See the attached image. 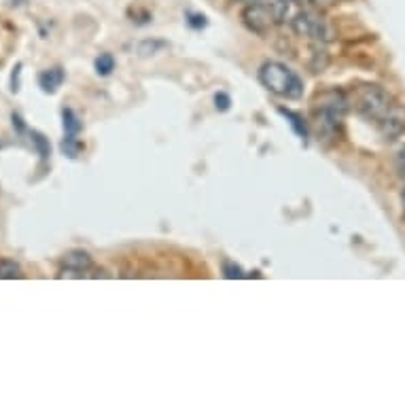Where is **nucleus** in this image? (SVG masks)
Returning a JSON list of instances; mask_svg holds the SVG:
<instances>
[{"label": "nucleus", "mask_w": 405, "mask_h": 405, "mask_svg": "<svg viewBox=\"0 0 405 405\" xmlns=\"http://www.w3.org/2000/svg\"><path fill=\"white\" fill-rule=\"evenodd\" d=\"M259 81L266 90L280 98L299 100L303 96V83L301 79L284 64L280 62H268L259 70Z\"/></svg>", "instance_id": "f257e3e1"}, {"label": "nucleus", "mask_w": 405, "mask_h": 405, "mask_svg": "<svg viewBox=\"0 0 405 405\" xmlns=\"http://www.w3.org/2000/svg\"><path fill=\"white\" fill-rule=\"evenodd\" d=\"M391 107H393V98L384 87L374 85V83H367V85L359 87L357 98H355V109L363 119L380 122L389 113Z\"/></svg>", "instance_id": "f03ea898"}, {"label": "nucleus", "mask_w": 405, "mask_h": 405, "mask_svg": "<svg viewBox=\"0 0 405 405\" xmlns=\"http://www.w3.org/2000/svg\"><path fill=\"white\" fill-rule=\"evenodd\" d=\"M291 28L295 30L297 36L310 38V40L320 43V45L333 40V28H331V23L316 9L297 11L295 17L291 19Z\"/></svg>", "instance_id": "7ed1b4c3"}, {"label": "nucleus", "mask_w": 405, "mask_h": 405, "mask_svg": "<svg viewBox=\"0 0 405 405\" xmlns=\"http://www.w3.org/2000/svg\"><path fill=\"white\" fill-rule=\"evenodd\" d=\"M348 109H350V102H348L344 92L333 90V92L323 94L320 96V128H323V132L329 136L335 134L340 130L342 119L348 113Z\"/></svg>", "instance_id": "20e7f679"}, {"label": "nucleus", "mask_w": 405, "mask_h": 405, "mask_svg": "<svg viewBox=\"0 0 405 405\" xmlns=\"http://www.w3.org/2000/svg\"><path fill=\"white\" fill-rule=\"evenodd\" d=\"M242 21L244 26L259 34V36H268L271 30V26L276 23L274 17H271L270 6L266 2H255V4H247L244 11H242Z\"/></svg>", "instance_id": "39448f33"}, {"label": "nucleus", "mask_w": 405, "mask_h": 405, "mask_svg": "<svg viewBox=\"0 0 405 405\" xmlns=\"http://www.w3.org/2000/svg\"><path fill=\"white\" fill-rule=\"evenodd\" d=\"M60 264H62V271L58 274L60 278H83V276H90L87 271L94 270V259L90 257V253L81 249L68 251Z\"/></svg>", "instance_id": "423d86ee"}, {"label": "nucleus", "mask_w": 405, "mask_h": 405, "mask_svg": "<svg viewBox=\"0 0 405 405\" xmlns=\"http://www.w3.org/2000/svg\"><path fill=\"white\" fill-rule=\"evenodd\" d=\"M380 124V134L387 140H395L405 132V107L393 104L389 113L378 122Z\"/></svg>", "instance_id": "0eeeda50"}, {"label": "nucleus", "mask_w": 405, "mask_h": 405, "mask_svg": "<svg viewBox=\"0 0 405 405\" xmlns=\"http://www.w3.org/2000/svg\"><path fill=\"white\" fill-rule=\"evenodd\" d=\"M66 75H64V68L55 66V68H47L38 75V87L45 92V94H55L62 83H64Z\"/></svg>", "instance_id": "6e6552de"}, {"label": "nucleus", "mask_w": 405, "mask_h": 405, "mask_svg": "<svg viewBox=\"0 0 405 405\" xmlns=\"http://www.w3.org/2000/svg\"><path fill=\"white\" fill-rule=\"evenodd\" d=\"M268 6L271 11V17L276 23H291V19L295 17L297 9H295V0H268Z\"/></svg>", "instance_id": "1a4fd4ad"}, {"label": "nucleus", "mask_w": 405, "mask_h": 405, "mask_svg": "<svg viewBox=\"0 0 405 405\" xmlns=\"http://www.w3.org/2000/svg\"><path fill=\"white\" fill-rule=\"evenodd\" d=\"M329 66V53L325 51V47H320V43L314 47L312 51V60H310V70L312 72H325Z\"/></svg>", "instance_id": "9d476101"}, {"label": "nucleus", "mask_w": 405, "mask_h": 405, "mask_svg": "<svg viewBox=\"0 0 405 405\" xmlns=\"http://www.w3.org/2000/svg\"><path fill=\"white\" fill-rule=\"evenodd\" d=\"M85 146H83V142L77 138V136H64V140L60 142V151L66 155V157H70V159H75V157H79L81 155V151H83Z\"/></svg>", "instance_id": "9b49d317"}, {"label": "nucleus", "mask_w": 405, "mask_h": 405, "mask_svg": "<svg viewBox=\"0 0 405 405\" xmlns=\"http://www.w3.org/2000/svg\"><path fill=\"white\" fill-rule=\"evenodd\" d=\"M62 119H64V132H66V134L79 136L83 124H81L79 115H77L72 109H64V111H62Z\"/></svg>", "instance_id": "f8f14e48"}, {"label": "nucleus", "mask_w": 405, "mask_h": 405, "mask_svg": "<svg viewBox=\"0 0 405 405\" xmlns=\"http://www.w3.org/2000/svg\"><path fill=\"white\" fill-rule=\"evenodd\" d=\"M30 142H32V146L36 148V153L40 155L43 161L49 159V155H51V144H49V138H47V136L36 132V130H32V132H30Z\"/></svg>", "instance_id": "ddd939ff"}, {"label": "nucleus", "mask_w": 405, "mask_h": 405, "mask_svg": "<svg viewBox=\"0 0 405 405\" xmlns=\"http://www.w3.org/2000/svg\"><path fill=\"white\" fill-rule=\"evenodd\" d=\"M23 278L21 266L13 259H0V280H17Z\"/></svg>", "instance_id": "4468645a"}, {"label": "nucleus", "mask_w": 405, "mask_h": 405, "mask_svg": "<svg viewBox=\"0 0 405 405\" xmlns=\"http://www.w3.org/2000/svg\"><path fill=\"white\" fill-rule=\"evenodd\" d=\"M278 113L288 119V124H291V128L295 130V134L301 136V138L308 136V128H306V122H303L301 115H297V113H293V111H288V109H278Z\"/></svg>", "instance_id": "2eb2a0df"}, {"label": "nucleus", "mask_w": 405, "mask_h": 405, "mask_svg": "<svg viewBox=\"0 0 405 405\" xmlns=\"http://www.w3.org/2000/svg\"><path fill=\"white\" fill-rule=\"evenodd\" d=\"M168 49V43L166 40H142L140 45H138V55H142V58H146V55H155V53H161V51H166Z\"/></svg>", "instance_id": "dca6fc26"}, {"label": "nucleus", "mask_w": 405, "mask_h": 405, "mask_svg": "<svg viewBox=\"0 0 405 405\" xmlns=\"http://www.w3.org/2000/svg\"><path fill=\"white\" fill-rule=\"evenodd\" d=\"M115 70V58L111 53H100V58H96V72L100 77H109Z\"/></svg>", "instance_id": "f3484780"}, {"label": "nucleus", "mask_w": 405, "mask_h": 405, "mask_svg": "<svg viewBox=\"0 0 405 405\" xmlns=\"http://www.w3.org/2000/svg\"><path fill=\"white\" fill-rule=\"evenodd\" d=\"M215 107H217V111L225 113V111H230V107H232V98L221 92V94L215 96Z\"/></svg>", "instance_id": "a211bd4d"}, {"label": "nucleus", "mask_w": 405, "mask_h": 405, "mask_svg": "<svg viewBox=\"0 0 405 405\" xmlns=\"http://www.w3.org/2000/svg\"><path fill=\"white\" fill-rule=\"evenodd\" d=\"M19 77H21V62L13 66V72H11V92L17 94L19 92Z\"/></svg>", "instance_id": "6ab92c4d"}, {"label": "nucleus", "mask_w": 405, "mask_h": 405, "mask_svg": "<svg viewBox=\"0 0 405 405\" xmlns=\"http://www.w3.org/2000/svg\"><path fill=\"white\" fill-rule=\"evenodd\" d=\"M223 274H225V278H244L242 270H240L238 266L230 264V261H225V264H223Z\"/></svg>", "instance_id": "aec40b11"}, {"label": "nucleus", "mask_w": 405, "mask_h": 405, "mask_svg": "<svg viewBox=\"0 0 405 405\" xmlns=\"http://www.w3.org/2000/svg\"><path fill=\"white\" fill-rule=\"evenodd\" d=\"M11 122H13V128L17 130V134H23V132H26V124H23V119H21L19 113H13V115H11Z\"/></svg>", "instance_id": "412c9836"}, {"label": "nucleus", "mask_w": 405, "mask_h": 405, "mask_svg": "<svg viewBox=\"0 0 405 405\" xmlns=\"http://www.w3.org/2000/svg\"><path fill=\"white\" fill-rule=\"evenodd\" d=\"M189 23L193 28H204L206 26V17L204 15H189Z\"/></svg>", "instance_id": "4be33fe9"}, {"label": "nucleus", "mask_w": 405, "mask_h": 405, "mask_svg": "<svg viewBox=\"0 0 405 405\" xmlns=\"http://www.w3.org/2000/svg\"><path fill=\"white\" fill-rule=\"evenodd\" d=\"M397 168H399V172L405 176V146L399 151V155H397Z\"/></svg>", "instance_id": "5701e85b"}, {"label": "nucleus", "mask_w": 405, "mask_h": 405, "mask_svg": "<svg viewBox=\"0 0 405 405\" xmlns=\"http://www.w3.org/2000/svg\"><path fill=\"white\" fill-rule=\"evenodd\" d=\"M240 2H244V4H255V2H264V0H240Z\"/></svg>", "instance_id": "b1692460"}, {"label": "nucleus", "mask_w": 405, "mask_h": 405, "mask_svg": "<svg viewBox=\"0 0 405 405\" xmlns=\"http://www.w3.org/2000/svg\"><path fill=\"white\" fill-rule=\"evenodd\" d=\"M401 200H404V210H405V189H404V193H401Z\"/></svg>", "instance_id": "393cba45"}]
</instances>
